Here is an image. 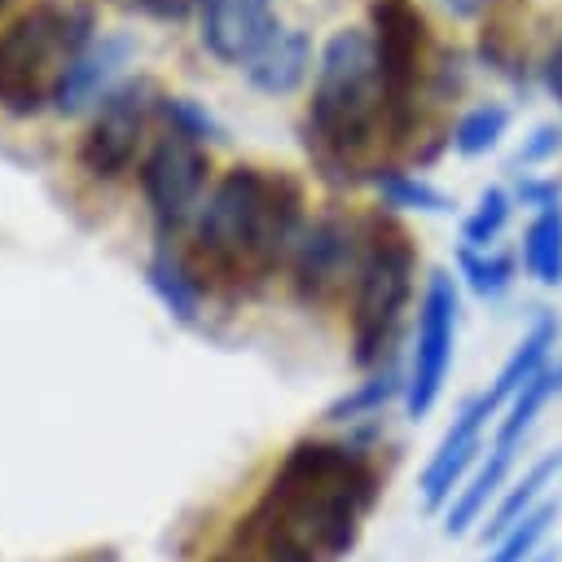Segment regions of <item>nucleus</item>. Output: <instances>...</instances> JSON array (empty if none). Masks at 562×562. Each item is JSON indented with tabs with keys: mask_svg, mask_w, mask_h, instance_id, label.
Returning a JSON list of instances; mask_svg holds the SVG:
<instances>
[{
	"mask_svg": "<svg viewBox=\"0 0 562 562\" xmlns=\"http://www.w3.org/2000/svg\"><path fill=\"white\" fill-rule=\"evenodd\" d=\"M558 391H562V360H558Z\"/></svg>",
	"mask_w": 562,
	"mask_h": 562,
	"instance_id": "nucleus-33",
	"label": "nucleus"
},
{
	"mask_svg": "<svg viewBox=\"0 0 562 562\" xmlns=\"http://www.w3.org/2000/svg\"><path fill=\"white\" fill-rule=\"evenodd\" d=\"M395 395L404 400V369L391 360V364L373 369L364 382H356L351 391H342L334 404H325L321 422H329V426H347V422H360V417H378Z\"/></svg>",
	"mask_w": 562,
	"mask_h": 562,
	"instance_id": "nucleus-19",
	"label": "nucleus"
},
{
	"mask_svg": "<svg viewBox=\"0 0 562 562\" xmlns=\"http://www.w3.org/2000/svg\"><path fill=\"white\" fill-rule=\"evenodd\" d=\"M145 281H149V290L162 299V307H167L176 321L198 325L206 285L198 281V272L189 268V259H184V255H176V250H167V246H162V250L145 263Z\"/></svg>",
	"mask_w": 562,
	"mask_h": 562,
	"instance_id": "nucleus-18",
	"label": "nucleus"
},
{
	"mask_svg": "<svg viewBox=\"0 0 562 562\" xmlns=\"http://www.w3.org/2000/svg\"><path fill=\"white\" fill-rule=\"evenodd\" d=\"M316 66V53H312V35L303 26H281L272 35V44L246 66V79L255 92H268V97H290Z\"/></svg>",
	"mask_w": 562,
	"mask_h": 562,
	"instance_id": "nucleus-14",
	"label": "nucleus"
},
{
	"mask_svg": "<svg viewBox=\"0 0 562 562\" xmlns=\"http://www.w3.org/2000/svg\"><path fill=\"white\" fill-rule=\"evenodd\" d=\"M443 4H448V13H452V18H479L492 0H443Z\"/></svg>",
	"mask_w": 562,
	"mask_h": 562,
	"instance_id": "nucleus-31",
	"label": "nucleus"
},
{
	"mask_svg": "<svg viewBox=\"0 0 562 562\" xmlns=\"http://www.w3.org/2000/svg\"><path fill=\"white\" fill-rule=\"evenodd\" d=\"M360 259H364V224H356L338 211H325V215L307 220L303 233H299V246L290 255L294 294L307 307L338 303L347 294V285L356 290Z\"/></svg>",
	"mask_w": 562,
	"mask_h": 562,
	"instance_id": "nucleus-8",
	"label": "nucleus"
},
{
	"mask_svg": "<svg viewBox=\"0 0 562 562\" xmlns=\"http://www.w3.org/2000/svg\"><path fill=\"white\" fill-rule=\"evenodd\" d=\"M518 268L522 263L509 250H501V246H492V250L457 246V272L470 285V294H479V299H501L518 281Z\"/></svg>",
	"mask_w": 562,
	"mask_h": 562,
	"instance_id": "nucleus-21",
	"label": "nucleus"
},
{
	"mask_svg": "<svg viewBox=\"0 0 562 562\" xmlns=\"http://www.w3.org/2000/svg\"><path fill=\"white\" fill-rule=\"evenodd\" d=\"M303 224V189L294 176L237 162L206 193L193 220V250L184 259L202 285L206 277L233 290L259 285L290 263Z\"/></svg>",
	"mask_w": 562,
	"mask_h": 562,
	"instance_id": "nucleus-2",
	"label": "nucleus"
},
{
	"mask_svg": "<svg viewBox=\"0 0 562 562\" xmlns=\"http://www.w3.org/2000/svg\"><path fill=\"white\" fill-rule=\"evenodd\" d=\"M132 40L127 35H97L75 61L70 70L61 75L57 92H53V110L57 114H79L88 105H101L114 88H119V75L123 66L132 61Z\"/></svg>",
	"mask_w": 562,
	"mask_h": 562,
	"instance_id": "nucleus-13",
	"label": "nucleus"
},
{
	"mask_svg": "<svg viewBox=\"0 0 562 562\" xmlns=\"http://www.w3.org/2000/svg\"><path fill=\"white\" fill-rule=\"evenodd\" d=\"M277 31V0H202L198 13V40L224 66H250Z\"/></svg>",
	"mask_w": 562,
	"mask_h": 562,
	"instance_id": "nucleus-12",
	"label": "nucleus"
},
{
	"mask_svg": "<svg viewBox=\"0 0 562 562\" xmlns=\"http://www.w3.org/2000/svg\"><path fill=\"white\" fill-rule=\"evenodd\" d=\"M417 250L400 220L369 215L364 220V259L351 290V364L373 373L395 356V329L413 299Z\"/></svg>",
	"mask_w": 562,
	"mask_h": 562,
	"instance_id": "nucleus-5",
	"label": "nucleus"
},
{
	"mask_svg": "<svg viewBox=\"0 0 562 562\" xmlns=\"http://www.w3.org/2000/svg\"><path fill=\"white\" fill-rule=\"evenodd\" d=\"M206 180H211L206 149L193 136L167 127L140 162V193H145L158 228L176 233L184 220H198V211L206 202Z\"/></svg>",
	"mask_w": 562,
	"mask_h": 562,
	"instance_id": "nucleus-10",
	"label": "nucleus"
},
{
	"mask_svg": "<svg viewBox=\"0 0 562 562\" xmlns=\"http://www.w3.org/2000/svg\"><path fill=\"white\" fill-rule=\"evenodd\" d=\"M514 193L509 189H501V184H487L483 193H479V202L470 206V215L461 220V246H470V250H492L496 246V237L505 233V224H509V215H514Z\"/></svg>",
	"mask_w": 562,
	"mask_h": 562,
	"instance_id": "nucleus-23",
	"label": "nucleus"
},
{
	"mask_svg": "<svg viewBox=\"0 0 562 562\" xmlns=\"http://www.w3.org/2000/svg\"><path fill=\"white\" fill-rule=\"evenodd\" d=\"M536 562H558V553H549V549H540V553H536Z\"/></svg>",
	"mask_w": 562,
	"mask_h": 562,
	"instance_id": "nucleus-32",
	"label": "nucleus"
},
{
	"mask_svg": "<svg viewBox=\"0 0 562 562\" xmlns=\"http://www.w3.org/2000/svg\"><path fill=\"white\" fill-rule=\"evenodd\" d=\"M540 79H544L549 97L562 105V40H558V44H553V53L544 57V66H540Z\"/></svg>",
	"mask_w": 562,
	"mask_h": 562,
	"instance_id": "nucleus-29",
	"label": "nucleus"
},
{
	"mask_svg": "<svg viewBox=\"0 0 562 562\" xmlns=\"http://www.w3.org/2000/svg\"><path fill=\"white\" fill-rule=\"evenodd\" d=\"M558 509H562L558 501H544L540 509H531L514 531H505V536L487 549L483 562H536V553H540V544H544V536H549Z\"/></svg>",
	"mask_w": 562,
	"mask_h": 562,
	"instance_id": "nucleus-24",
	"label": "nucleus"
},
{
	"mask_svg": "<svg viewBox=\"0 0 562 562\" xmlns=\"http://www.w3.org/2000/svg\"><path fill=\"white\" fill-rule=\"evenodd\" d=\"M382 496L378 461L342 439H299L233 540L263 562H342Z\"/></svg>",
	"mask_w": 562,
	"mask_h": 562,
	"instance_id": "nucleus-1",
	"label": "nucleus"
},
{
	"mask_svg": "<svg viewBox=\"0 0 562 562\" xmlns=\"http://www.w3.org/2000/svg\"><path fill=\"white\" fill-rule=\"evenodd\" d=\"M369 184H373V193L382 198L386 211L448 215V211L457 206L439 184H430V180H422V176H413V171H400V167H373V171H369Z\"/></svg>",
	"mask_w": 562,
	"mask_h": 562,
	"instance_id": "nucleus-20",
	"label": "nucleus"
},
{
	"mask_svg": "<svg viewBox=\"0 0 562 562\" xmlns=\"http://www.w3.org/2000/svg\"><path fill=\"white\" fill-rule=\"evenodd\" d=\"M215 562H263L255 549H246V544H237V540H228V549H220L215 553Z\"/></svg>",
	"mask_w": 562,
	"mask_h": 562,
	"instance_id": "nucleus-30",
	"label": "nucleus"
},
{
	"mask_svg": "<svg viewBox=\"0 0 562 562\" xmlns=\"http://www.w3.org/2000/svg\"><path fill=\"white\" fill-rule=\"evenodd\" d=\"M457 321H461V290L448 268H435L426 277L422 303H417V329L413 351L404 364V413L426 417L448 382L452 356H457Z\"/></svg>",
	"mask_w": 562,
	"mask_h": 562,
	"instance_id": "nucleus-7",
	"label": "nucleus"
},
{
	"mask_svg": "<svg viewBox=\"0 0 562 562\" xmlns=\"http://www.w3.org/2000/svg\"><path fill=\"white\" fill-rule=\"evenodd\" d=\"M4 4H9V0H0V9H4Z\"/></svg>",
	"mask_w": 562,
	"mask_h": 562,
	"instance_id": "nucleus-34",
	"label": "nucleus"
},
{
	"mask_svg": "<svg viewBox=\"0 0 562 562\" xmlns=\"http://www.w3.org/2000/svg\"><path fill=\"white\" fill-rule=\"evenodd\" d=\"M158 110L167 114V123H171L176 132L193 136L198 145H206V140H224L220 119H215L202 101H193V97H162V105H158Z\"/></svg>",
	"mask_w": 562,
	"mask_h": 562,
	"instance_id": "nucleus-25",
	"label": "nucleus"
},
{
	"mask_svg": "<svg viewBox=\"0 0 562 562\" xmlns=\"http://www.w3.org/2000/svg\"><path fill=\"white\" fill-rule=\"evenodd\" d=\"M97 40L88 4L40 0L0 31V110L31 119L53 105V92L70 61Z\"/></svg>",
	"mask_w": 562,
	"mask_h": 562,
	"instance_id": "nucleus-4",
	"label": "nucleus"
},
{
	"mask_svg": "<svg viewBox=\"0 0 562 562\" xmlns=\"http://www.w3.org/2000/svg\"><path fill=\"white\" fill-rule=\"evenodd\" d=\"M509 193H514V202H522V206L540 211V206L562 202V180H558V176H536V171H522V176H518V184H514Z\"/></svg>",
	"mask_w": 562,
	"mask_h": 562,
	"instance_id": "nucleus-28",
	"label": "nucleus"
},
{
	"mask_svg": "<svg viewBox=\"0 0 562 562\" xmlns=\"http://www.w3.org/2000/svg\"><path fill=\"white\" fill-rule=\"evenodd\" d=\"M162 105L158 88L149 79H123L92 114L88 132L79 136V167L92 176V180H119L132 162H136V149L145 140V127H149V114Z\"/></svg>",
	"mask_w": 562,
	"mask_h": 562,
	"instance_id": "nucleus-9",
	"label": "nucleus"
},
{
	"mask_svg": "<svg viewBox=\"0 0 562 562\" xmlns=\"http://www.w3.org/2000/svg\"><path fill=\"white\" fill-rule=\"evenodd\" d=\"M378 132H386V101L369 31L338 26L316 53V79L303 119L307 158L329 184L369 180V149L378 145Z\"/></svg>",
	"mask_w": 562,
	"mask_h": 562,
	"instance_id": "nucleus-3",
	"label": "nucleus"
},
{
	"mask_svg": "<svg viewBox=\"0 0 562 562\" xmlns=\"http://www.w3.org/2000/svg\"><path fill=\"white\" fill-rule=\"evenodd\" d=\"M110 4H119L123 13L149 18V22H184L202 13V0H110Z\"/></svg>",
	"mask_w": 562,
	"mask_h": 562,
	"instance_id": "nucleus-27",
	"label": "nucleus"
},
{
	"mask_svg": "<svg viewBox=\"0 0 562 562\" xmlns=\"http://www.w3.org/2000/svg\"><path fill=\"white\" fill-rule=\"evenodd\" d=\"M369 44L386 101V136L404 140L417 119V83L426 70V18L413 0H369Z\"/></svg>",
	"mask_w": 562,
	"mask_h": 562,
	"instance_id": "nucleus-6",
	"label": "nucleus"
},
{
	"mask_svg": "<svg viewBox=\"0 0 562 562\" xmlns=\"http://www.w3.org/2000/svg\"><path fill=\"white\" fill-rule=\"evenodd\" d=\"M509 123H514V114H509V105H501V101H483V105H470L457 123H452V149L461 154V158H479V154H492L496 145H501V136L509 132Z\"/></svg>",
	"mask_w": 562,
	"mask_h": 562,
	"instance_id": "nucleus-22",
	"label": "nucleus"
},
{
	"mask_svg": "<svg viewBox=\"0 0 562 562\" xmlns=\"http://www.w3.org/2000/svg\"><path fill=\"white\" fill-rule=\"evenodd\" d=\"M553 347H558V316L553 312H536V321L527 325V334L514 342V351L505 356V364L492 378V395L501 404H509L531 378H540L553 364Z\"/></svg>",
	"mask_w": 562,
	"mask_h": 562,
	"instance_id": "nucleus-16",
	"label": "nucleus"
},
{
	"mask_svg": "<svg viewBox=\"0 0 562 562\" xmlns=\"http://www.w3.org/2000/svg\"><path fill=\"white\" fill-rule=\"evenodd\" d=\"M558 149H562V123H536V127L522 136V145H518V154H514V167L531 171V167L558 158Z\"/></svg>",
	"mask_w": 562,
	"mask_h": 562,
	"instance_id": "nucleus-26",
	"label": "nucleus"
},
{
	"mask_svg": "<svg viewBox=\"0 0 562 562\" xmlns=\"http://www.w3.org/2000/svg\"><path fill=\"white\" fill-rule=\"evenodd\" d=\"M558 474H562V448L536 457V461L501 492V501L487 509V518H483V540L496 544V540H501L505 531H514L531 509H540V505H544V492L558 483Z\"/></svg>",
	"mask_w": 562,
	"mask_h": 562,
	"instance_id": "nucleus-15",
	"label": "nucleus"
},
{
	"mask_svg": "<svg viewBox=\"0 0 562 562\" xmlns=\"http://www.w3.org/2000/svg\"><path fill=\"white\" fill-rule=\"evenodd\" d=\"M496 413H505V404L492 395V386L470 395V400H461V408L452 413V422H448L443 439L435 443V452H430V461L422 470V483H417L426 509H443L465 487V474L483 452V430H487V422Z\"/></svg>",
	"mask_w": 562,
	"mask_h": 562,
	"instance_id": "nucleus-11",
	"label": "nucleus"
},
{
	"mask_svg": "<svg viewBox=\"0 0 562 562\" xmlns=\"http://www.w3.org/2000/svg\"><path fill=\"white\" fill-rule=\"evenodd\" d=\"M518 263L536 285H544V290L562 285V202L531 211V220L522 228Z\"/></svg>",
	"mask_w": 562,
	"mask_h": 562,
	"instance_id": "nucleus-17",
	"label": "nucleus"
}]
</instances>
